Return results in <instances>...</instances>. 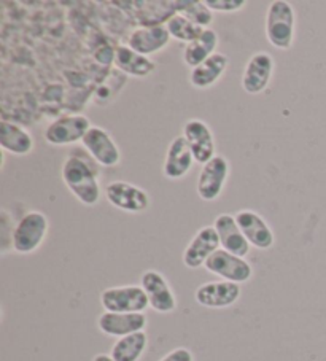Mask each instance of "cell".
<instances>
[{
  "label": "cell",
  "mask_w": 326,
  "mask_h": 361,
  "mask_svg": "<svg viewBox=\"0 0 326 361\" xmlns=\"http://www.w3.org/2000/svg\"><path fill=\"white\" fill-rule=\"evenodd\" d=\"M61 177L67 190L78 202L87 205V207L99 204L100 196H102L99 173L91 163H87L86 158L77 153L68 154L62 163Z\"/></svg>",
  "instance_id": "obj_1"
},
{
  "label": "cell",
  "mask_w": 326,
  "mask_h": 361,
  "mask_svg": "<svg viewBox=\"0 0 326 361\" xmlns=\"http://www.w3.org/2000/svg\"><path fill=\"white\" fill-rule=\"evenodd\" d=\"M266 39L274 48L286 51L296 35V11L286 0H274L266 11Z\"/></svg>",
  "instance_id": "obj_2"
},
{
  "label": "cell",
  "mask_w": 326,
  "mask_h": 361,
  "mask_svg": "<svg viewBox=\"0 0 326 361\" xmlns=\"http://www.w3.org/2000/svg\"><path fill=\"white\" fill-rule=\"evenodd\" d=\"M49 231L48 216L40 210H29L16 221L13 252L18 255L35 253L43 245Z\"/></svg>",
  "instance_id": "obj_3"
},
{
  "label": "cell",
  "mask_w": 326,
  "mask_h": 361,
  "mask_svg": "<svg viewBox=\"0 0 326 361\" xmlns=\"http://www.w3.org/2000/svg\"><path fill=\"white\" fill-rule=\"evenodd\" d=\"M100 304L105 312L145 314L150 307L148 298L140 285L110 286L100 293Z\"/></svg>",
  "instance_id": "obj_4"
},
{
  "label": "cell",
  "mask_w": 326,
  "mask_h": 361,
  "mask_svg": "<svg viewBox=\"0 0 326 361\" xmlns=\"http://www.w3.org/2000/svg\"><path fill=\"white\" fill-rule=\"evenodd\" d=\"M104 196L111 207L124 214H143L152 207V197L148 191L124 180H115L105 185Z\"/></svg>",
  "instance_id": "obj_5"
},
{
  "label": "cell",
  "mask_w": 326,
  "mask_h": 361,
  "mask_svg": "<svg viewBox=\"0 0 326 361\" xmlns=\"http://www.w3.org/2000/svg\"><path fill=\"white\" fill-rule=\"evenodd\" d=\"M91 126V120L86 115H62L48 124L43 133V139L48 145L53 147L75 145V143L83 142Z\"/></svg>",
  "instance_id": "obj_6"
},
{
  "label": "cell",
  "mask_w": 326,
  "mask_h": 361,
  "mask_svg": "<svg viewBox=\"0 0 326 361\" xmlns=\"http://www.w3.org/2000/svg\"><path fill=\"white\" fill-rule=\"evenodd\" d=\"M229 173V161L222 154H217L215 158H212L209 163L204 164L199 172L196 183L198 196L205 202L217 201L222 196L224 186H227Z\"/></svg>",
  "instance_id": "obj_7"
},
{
  "label": "cell",
  "mask_w": 326,
  "mask_h": 361,
  "mask_svg": "<svg viewBox=\"0 0 326 361\" xmlns=\"http://www.w3.org/2000/svg\"><path fill=\"white\" fill-rule=\"evenodd\" d=\"M204 267L213 276L239 285L247 283L253 277V267L246 258L237 257V255L223 250V248L213 253L207 259Z\"/></svg>",
  "instance_id": "obj_8"
},
{
  "label": "cell",
  "mask_w": 326,
  "mask_h": 361,
  "mask_svg": "<svg viewBox=\"0 0 326 361\" xmlns=\"http://www.w3.org/2000/svg\"><path fill=\"white\" fill-rule=\"evenodd\" d=\"M85 152L102 167H115L121 163V150L109 130L100 126H91L85 135Z\"/></svg>",
  "instance_id": "obj_9"
},
{
  "label": "cell",
  "mask_w": 326,
  "mask_h": 361,
  "mask_svg": "<svg viewBox=\"0 0 326 361\" xmlns=\"http://www.w3.org/2000/svg\"><path fill=\"white\" fill-rule=\"evenodd\" d=\"M275 61L272 54L266 51H256L247 61L242 73V90L250 96H258L267 90L274 77Z\"/></svg>",
  "instance_id": "obj_10"
},
{
  "label": "cell",
  "mask_w": 326,
  "mask_h": 361,
  "mask_svg": "<svg viewBox=\"0 0 326 361\" xmlns=\"http://www.w3.org/2000/svg\"><path fill=\"white\" fill-rule=\"evenodd\" d=\"M140 286L148 298L150 307L158 314H172L177 309V296H175L171 283L159 271L147 269L140 276Z\"/></svg>",
  "instance_id": "obj_11"
},
{
  "label": "cell",
  "mask_w": 326,
  "mask_h": 361,
  "mask_svg": "<svg viewBox=\"0 0 326 361\" xmlns=\"http://www.w3.org/2000/svg\"><path fill=\"white\" fill-rule=\"evenodd\" d=\"M242 288L239 283L228 280H212L199 285L194 291V300L207 309H228L241 300Z\"/></svg>",
  "instance_id": "obj_12"
},
{
  "label": "cell",
  "mask_w": 326,
  "mask_h": 361,
  "mask_svg": "<svg viewBox=\"0 0 326 361\" xmlns=\"http://www.w3.org/2000/svg\"><path fill=\"white\" fill-rule=\"evenodd\" d=\"M188 145H190L194 161L204 166L212 158L217 157V142L212 128L203 120L191 118L183 124V134Z\"/></svg>",
  "instance_id": "obj_13"
},
{
  "label": "cell",
  "mask_w": 326,
  "mask_h": 361,
  "mask_svg": "<svg viewBox=\"0 0 326 361\" xmlns=\"http://www.w3.org/2000/svg\"><path fill=\"white\" fill-rule=\"evenodd\" d=\"M220 248V238H218L217 229L213 228V225L204 226L194 234L190 244L186 245L181 259H183V264L188 269H199V267H204L207 259Z\"/></svg>",
  "instance_id": "obj_14"
},
{
  "label": "cell",
  "mask_w": 326,
  "mask_h": 361,
  "mask_svg": "<svg viewBox=\"0 0 326 361\" xmlns=\"http://www.w3.org/2000/svg\"><path fill=\"white\" fill-rule=\"evenodd\" d=\"M236 216L237 225L246 235L248 244L255 247L256 250H269L275 244V235L269 223L262 219L258 212L243 209L239 210Z\"/></svg>",
  "instance_id": "obj_15"
},
{
  "label": "cell",
  "mask_w": 326,
  "mask_h": 361,
  "mask_svg": "<svg viewBox=\"0 0 326 361\" xmlns=\"http://www.w3.org/2000/svg\"><path fill=\"white\" fill-rule=\"evenodd\" d=\"M172 37L169 34L166 24H145L135 27L128 35V47L143 56H153L166 49Z\"/></svg>",
  "instance_id": "obj_16"
},
{
  "label": "cell",
  "mask_w": 326,
  "mask_h": 361,
  "mask_svg": "<svg viewBox=\"0 0 326 361\" xmlns=\"http://www.w3.org/2000/svg\"><path fill=\"white\" fill-rule=\"evenodd\" d=\"M148 319L145 314H116L104 312L99 315V331L110 338H124V336L145 331Z\"/></svg>",
  "instance_id": "obj_17"
},
{
  "label": "cell",
  "mask_w": 326,
  "mask_h": 361,
  "mask_svg": "<svg viewBox=\"0 0 326 361\" xmlns=\"http://www.w3.org/2000/svg\"><path fill=\"white\" fill-rule=\"evenodd\" d=\"M194 163L196 161L186 139L183 135H177L169 143L162 164V176L169 180H180L190 173Z\"/></svg>",
  "instance_id": "obj_18"
},
{
  "label": "cell",
  "mask_w": 326,
  "mask_h": 361,
  "mask_svg": "<svg viewBox=\"0 0 326 361\" xmlns=\"http://www.w3.org/2000/svg\"><path fill=\"white\" fill-rule=\"evenodd\" d=\"M213 228L217 229L218 238H220V245L223 250L234 253L237 257L246 258L250 253L248 240L237 225L236 216L231 214H220L213 220Z\"/></svg>",
  "instance_id": "obj_19"
},
{
  "label": "cell",
  "mask_w": 326,
  "mask_h": 361,
  "mask_svg": "<svg viewBox=\"0 0 326 361\" xmlns=\"http://www.w3.org/2000/svg\"><path fill=\"white\" fill-rule=\"evenodd\" d=\"M34 137L21 124L4 120L0 123V147L2 152L15 157H28L34 152Z\"/></svg>",
  "instance_id": "obj_20"
},
{
  "label": "cell",
  "mask_w": 326,
  "mask_h": 361,
  "mask_svg": "<svg viewBox=\"0 0 326 361\" xmlns=\"http://www.w3.org/2000/svg\"><path fill=\"white\" fill-rule=\"evenodd\" d=\"M229 67V58L224 53L217 51L203 64L191 68L190 83L196 90H209L223 78Z\"/></svg>",
  "instance_id": "obj_21"
},
{
  "label": "cell",
  "mask_w": 326,
  "mask_h": 361,
  "mask_svg": "<svg viewBox=\"0 0 326 361\" xmlns=\"http://www.w3.org/2000/svg\"><path fill=\"white\" fill-rule=\"evenodd\" d=\"M114 64L124 75L134 78H145L156 71V62L153 59L134 51L128 45H120L115 48Z\"/></svg>",
  "instance_id": "obj_22"
},
{
  "label": "cell",
  "mask_w": 326,
  "mask_h": 361,
  "mask_svg": "<svg viewBox=\"0 0 326 361\" xmlns=\"http://www.w3.org/2000/svg\"><path fill=\"white\" fill-rule=\"evenodd\" d=\"M218 34L213 29H204V32L200 34L196 40H193L191 43L185 45L183 49V62L185 64L194 68L199 64H203L204 61H207L217 53V47H218Z\"/></svg>",
  "instance_id": "obj_23"
},
{
  "label": "cell",
  "mask_w": 326,
  "mask_h": 361,
  "mask_svg": "<svg viewBox=\"0 0 326 361\" xmlns=\"http://www.w3.org/2000/svg\"><path fill=\"white\" fill-rule=\"evenodd\" d=\"M148 347V336L145 331L124 336L115 341L110 355L116 361H139Z\"/></svg>",
  "instance_id": "obj_24"
},
{
  "label": "cell",
  "mask_w": 326,
  "mask_h": 361,
  "mask_svg": "<svg viewBox=\"0 0 326 361\" xmlns=\"http://www.w3.org/2000/svg\"><path fill=\"white\" fill-rule=\"evenodd\" d=\"M166 27L174 40L186 43V45L193 40H196L198 37L204 32L203 27H199L198 24H194L190 20V18H186L181 13H174L166 21Z\"/></svg>",
  "instance_id": "obj_25"
},
{
  "label": "cell",
  "mask_w": 326,
  "mask_h": 361,
  "mask_svg": "<svg viewBox=\"0 0 326 361\" xmlns=\"http://www.w3.org/2000/svg\"><path fill=\"white\" fill-rule=\"evenodd\" d=\"M177 13L185 15L186 18L198 24L203 29H210L213 23V11L207 7L205 0H191V2H177Z\"/></svg>",
  "instance_id": "obj_26"
},
{
  "label": "cell",
  "mask_w": 326,
  "mask_h": 361,
  "mask_svg": "<svg viewBox=\"0 0 326 361\" xmlns=\"http://www.w3.org/2000/svg\"><path fill=\"white\" fill-rule=\"evenodd\" d=\"M16 223L7 209L0 210V253L13 252V234Z\"/></svg>",
  "instance_id": "obj_27"
},
{
  "label": "cell",
  "mask_w": 326,
  "mask_h": 361,
  "mask_svg": "<svg viewBox=\"0 0 326 361\" xmlns=\"http://www.w3.org/2000/svg\"><path fill=\"white\" fill-rule=\"evenodd\" d=\"M205 5L217 13H236L247 7L246 0H205Z\"/></svg>",
  "instance_id": "obj_28"
},
{
  "label": "cell",
  "mask_w": 326,
  "mask_h": 361,
  "mask_svg": "<svg viewBox=\"0 0 326 361\" xmlns=\"http://www.w3.org/2000/svg\"><path fill=\"white\" fill-rule=\"evenodd\" d=\"M159 361H194V355L190 348L177 347L169 353H166Z\"/></svg>",
  "instance_id": "obj_29"
},
{
  "label": "cell",
  "mask_w": 326,
  "mask_h": 361,
  "mask_svg": "<svg viewBox=\"0 0 326 361\" xmlns=\"http://www.w3.org/2000/svg\"><path fill=\"white\" fill-rule=\"evenodd\" d=\"M92 361H116V360H114V357H111L110 353H97L96 357L92 358Z\"/></svg>",
  "instance_id": "obj_30"
}]
</instances>
